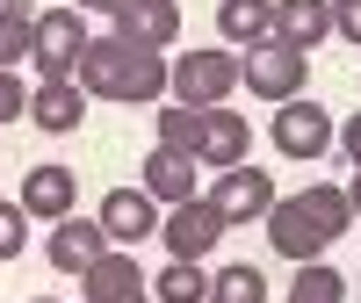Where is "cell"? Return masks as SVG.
Returning <instances> with one entry per match:
<instances>
[{"label": "cell", "mask_w": 361, "mask_h": 303, "mask_svg": "<svg viewBox=\"0 0 361 303\" xmlns=\"http://www.w3.org/2000/svg\"><path fill=\"white\" fill-rule=\"evenodd\" d=\"M231 224H224V209L209 202V195H188V202H173L166 209V224H159V238H166V253L173 260H202V253H217V238H224Z\"/></svg>", "instance_id": "obj_5"}, {"label": "cell", "mask_w": 361, "mask_h": 303, "mask_svg": "<svg viewBox=\"0 0 361 303\" xmlns=\"http://www.w3.org/2000/svg\"><path fill=\"white\" fill-rule=\"evenodd\" d=\"M73 80H80L94 101H123V109H145V101L173 94V66L159 58V44L130 37V29H109V37H94Z\"/></svg>", "instance_id": "obj_1"}, {"label": "cell", "mask_w": 361, "mask_h": 303, "mask_svg": "<svg viewBox=\"0 0 361 303\" xmlns=\"http://www.w3.org/2000/svg\"><path fill=\"white\" fill-rule=\"evenodd\" d=\"M209 202L224 209V224H253V217H267V209H275V180L253 173V166H224L217 188H209Z\"/></svg>", "instance_id": "obj_9"}, {"label": "cell", "mask_w": 361, "mask_h": 303, "mask_svg": "<svg viewBox=\"0 0 361 303\" xmlns=\"http://www.w3.org/2000/svg\"><path fill=\"white\" fill-rule=\"evenodd\" d=\"M37 303H58V296H37Z\"/></svg>", "instance_id": "obj_30"}, {"label": "cell", "mask_w": 361, "mask_h": 303, "mask_svg": "<svg viewBox=\"0 0 361 303\" xmlns=\"http://www.w3.org/2000/svg\"><path fill=\"white\" fill-rule=\"evenodd\" d=\"M195 173H202V159H195V152H173V144H159L152 159H145V188H152V195L173 209V202H188V195H195Z\"/></svg>", "instance_id": "obj_15"}, {"label": "cell", "mask_w": 361, "mask_h": 303, "mask_svg": "<svg viewBox=\"0 0 361 303\" xmlns=\"http://www.w3.org/2000/svg\"><path fill=\"white\" fill-rule=\"evenodd\" d=\"M246 144H253V123L231 109H209V137H202V166L224 173V166H246Z\"/></svg>", "instance_id": "obj_16"}, {"label": "cell", "mask_w": 361, "mask_h": 303, "mask_svg": "<svg viewBox=\"0 0 361 303\" xmlns=\"http://www.w3.org/2000/svg\"><path fill=\"white\" fill-rule=\"evenodd\" d=\"M116 29H130V37H145V44H173L180 37V0H130L123 15H116Z\"/></svg>", "instance_id": "obj_17"}, {"label": "cell", "mask_w": 361, "mask_h": 303, "mask_svg": "<svg viewBox=\"0 0 361 303\" xmlns=\"http://www.w3.org/2000/svg\"><path fill=\"white\" fill-rule=\"evenodd\" d=\"M29 29H37V15L22 8H0V66H15V58H29Z\"/></svg>", "instance_id": "obj_22"}, {"label": "cell", "mask_w": 361, "mask_h": 303, "mask_svg": "<svg viewBox=\"0 0 361 303\" xmlns=\"http://www.w3.org/2000/svg\"><path fill=\"white\" fill-rule=\"evenodd\" d=\"M325 37H333V0H275V44L318 51Z\"/></svg>", "instance_id": "obj_13"}, {"label": "cell", "mask_w": 361, "mask_h": 303, "mask_svg": "<svg viewBox=\"0 0 361 303\" xmlns=\"http://www.w3.org/2000/svg\"><path fill=\"white\" fill-rule=\"evenodd\" d=\"M87 44H94V37H87L80 8H44L37 29H29V66H37V80H73Z\"/></svg>", "instance_id": "obj_4"}, {"label": "cell", "mask_w": 361, "mask_h": 303, "mask_svg": "<svg viewBox=\"0 0 361 303\" xmlns=\"http://www.w3.org/2000/svg\"><path fill=\"white\" fill-rule=\"evenodd\" d=\"M87 8H94V15H123L130 0H87Z\"/></svg>", "instance_id": "obj_27"}, {"label": "cell", "mask_w": 361, "mask_h": 303, "mask_svg": "<svg viewBox=\"0 0 361 303\" xmlns=\"http://www.w3.org/2000/svg\"><path fill=\"white\" fill-rule=\"evenodd\" d=\"M347 202H354V217H361V173H354V188H347Z\"/></svg>", "instance_id": "obj_29"}, {"label": "cell", "mask_w": 361, "mask_h": 303, "mask_svg": "<svg viewBox=\"0 0 361 303\" xmlns=\"http://www.w3.org/2000/svg\"><path fill=\"white\" fill-rule=\"evenodd\" d=\"M217 37L231 51L275 44V0H224V8H217Z\"/></svg>", "instance_id": "obj_14"}, {"label": "cell", "mask_w": 361, "mask_h": 303, "mask_svg": "<svg viewBox=\"0 0 361 303\" xmlns=\"http://www.w3.org/2000/svg\"><path fill=\"white\" fill-rule=\"evenodd\" d=\"M267 137H275L282 159H325V144H333V116H325L318 101H282L275 109V123H267Z\"/></svg>", "instance_id": "obj_7"}, {"label": "cell", "mask_w": 361, "mask_h": 303, "mask_svg": "<svg viewBox=\"0 0 361 303\" xmlns=\"http://www.w3.org/2000/svg\"><path fill=\"white\" fill-rule=\"evenodd\" d=\"M238 87H246V58H238L231 44L173 58V101H188V109H224Z\"/></svg>", "instance_id": "obj_3"}, {"label": "cell", "mask_w": 361, "mask_h": 303, "mask_svg": "<svg viewBox=\"0 0 361 303\" xmlns=\"http://www.w3.org/2000/svg\"><path fill=\"white\" fill-rule=\"evenodd\" d=\"M73 202H80V173L73 166H29L22 173V209L29 217L58 224V217H73Z\"/></svg>", "instance_id": "obj_11"}, {"label": "cell", "mask_w": 361, "mask_h": 303, "mask_svg": "<svg viewBox=\"0 0 361 303\" xmlns=\"http://www.w3.org/2000/svg\"><path fill=\"white\" fill-rule=\"evenodd\" d=\"M109 303H159L152 289H130V296H109Z\"/></svg>", "instance_id": "obj_28"}, {"label": "cell", "mask_w": 361, "mask_h": 303, "mask_svg": "<svg viewBox=\"0 0 361 303\" xmlns=\"http://www.w3.org/2000/svg\"><path fill=\"white\" fill-rule=\"evenodd\" d=\"M94 217H102V231L116 238V246H137V238H159V224H166V202H159L152 188H109Z\"/></svg>", "instance_id": "obj_8"}, {"label": "cell", "mask_w": 361, "mask_h": 303, "mask_svg": "<svg viewBox=\"0 0 361 303\" xmlns=\"http://www.w3.org/2000/svg\"><path fill=\"white\" fill-rule=\"evenodd\" d=\"M109 246H116V238L102 231V217H94V224H87V217H58V231L44 238V253H51L58 275H87V267H94Z\"/></svg>", "instance_id": "obj_10"}, {"label": "cell", "mask_w": 361, "mask_h": 303, "mask_svg": "<svg viewBox=\"0 0 361 303\" xmlns=\"http://www.w3.org/2000/svg\"><path fill=\"white\" fill-rule=\"evenodd\" d=\"M15 116H29V87L15 80V66H0V123H15Z\"/></svg>", "instance_id": "obj_24"}, {"label": "cell", "mask_w": 361, "mask_h": 303, "mask_svg": "<svg viewBox=\"0 0 361 303\" xmlns=\"http://www.w3.org/2000/svg\"><path fill=\"white\" fill-rule=\"evenodd\" d=\"M333 37L361 44V0H333Z\"/></svg>", "instance_id": "obj_25"}, {"label": "cell", "mask_w": 361, "mask_h": 303, "mask_svg": "<svg viewBox=\"0 0 361 303\" xmlns=\"http://www.w3.org/2000/svg\"><path fill=\"white\" fill-rule=\"evenodd\" d=\"M87 87L80 80H44L37 94H29V123L37 130H51V137H66V130H80V116H87Z\"/></svg>", "instance_id": "obj_12"}, {"label": "cell", "mask_w": 361, "mask_h": 303, "mask_svg": "<svg viewBox=\"0 0 361 303\" xmlns=\"http://www.w3.org/2000/svg\"><path fill=\"white\" fill-rule=\"evenodd\" d=\"M340 144H347V159H354V173H361V116H347V130H340Z\"/></svg>", "instance_id": "obj_26"}, {"label": "cell", "mask_w": 361, "mask_h": 303, "mask_svg": "<svg viewBox=\"0 0 361 303\" xmlns=\"http://www.w3.org/2000/svg\"><path fill=\"white\" fill-rule=\"evenodd\" d=\"M260 296H267V282H260V267H246V260H231V267L209 275V303H260Z\"/></svg>", "instance_id": "obj_20"}, {"label": "cell", "mask_w": 361, "mask_h": 303, "mask_svg": "<svg viewBox=\"0 0 361 303\" xmlns=\"http://www.w3.org/2000/svg\"><path fill=\"white\" fill-rule=\"evenodd\" d=\"M347 224H354L347 188H318V180H311V188H296V195H275V209H267V246L304 267L325 246H340Z\"/></svg>", "instance_id": "obj_2"}, {"label": "cell", "mask_w": 361, "mask_h": 303, "mask_svg": "<svg viewBox=\"0 0 361 303\" xmlns=\"http://www.w3.org/2000/svg\"><path fill=\"white\" fill-rule=\"evenodd\" d=\"M29 246V209L22 202H0V260H15Z\"/></svg>", "instance_id": "obj_23"}, {"label": "cell", "mask_w": 361, "mask_h": 303, "mask_svg": "<svg viewBox=\"0 0 361 303\" xmlns=\"http://www.w3.org/2000/svg\"><path fill=\"white\" fill-rule=\"evenodd\" d=\"M202 137H209V109H188V101H166L159 109V144L195 152V159H202Z\"/></svg>", "instance_id": "obj_18"}, {"label": "cell", "mask_w": 361, "mask_h": 303, "mask_svg": "<svg viewBox=\"0 0 361 303\" xmlns=\"http://www.w3.org/2000/svg\"><path fill=\"white\" fill-rule=\"evenodd\" d=\"M289 303H347V282H340L325 260H304V267H296V282H289Z\"/></svg>", "instance_id": "obj_21"}, {"label": "cell", "mask_w": 361, "mask_h": 303, "mask_svg": "<svg viewBox=\"0 0 361 303\" xmlns=\"http://www.w3.org/2000/svg\"><path fill=\"white\" fill-rule=\"evenodd\" d=\"M159 303H202L209 296V275H202V260H166V275L152 282Z\"/></svg>", "instance_id": "obj_19"}, {"label": "cell", "mask_w": 361, "mask_h": 303, "mask_svg": "<svg viewBox=\"0 0 361 303\" xmlns=\"http://www.w3.org/2000/svg\"><path fill=\"white\" fill-rule=\"evenodd\" d=\"M311 80V51H289V44H253L246 51V87L260 101H296Z\"/></svg>", "instance_id": "obj_6"}]
</instances>
